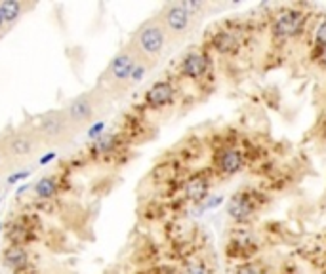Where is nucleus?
<instances>
[{"label":"nucleus","instance_id":"f257e3e1","mask_svg":"<svg viewBox=\"0 0 326 274\" xmlns=\"http://www.w3.org/2000/svg\"><path fill=\"white\" fill-rule=\"evenodd\" d=\"M305 29V15L298 10H284L279 15H275L271 33L275 40H290L300 36Z\"/></svg>","mask_w":326,"mask_h":274},{"label":"nucleus","instance_id":"f03ea898","mask_svg":"<svg viewBox=\"0 0 326 274\" xmlns=\"http://www.w3.org/2000/svg\"><path fill=\"white\" fill-rule=\"evenodd\" d=\"M227 215L237 223H248L256 215V202L250 193H237L227 202Z\"/></svg>","mask_w":326,"mask_h":274},{"label":"nucleus","instance_id":"7ed1b4c3","mask_svg":"<svg viewBox=\"0 0 326 274\" xmlns=\"http://www.w3.org/2000/svg\"><path fill=\"white\" fill-rule=\"evenodd\" d=\"M164 40H166V33L164 29L157 25V23H149L141 29L138 34V46L143 54L147 55H157L162 52L164 48Z\"/></svg>","mask_w":326,"mask_h":274},{"label":"nucleus","instance_id":"20e7f679","mask_svg":"<svg viewBox=\"0 0 326 274\" xmlns=\"http://www.w3.org/2000/svg\"><path fill=\"white\" fill-rule=\"evenodd\" d=\"M191 17L193 15L187 12L181 4H170L164 12V21H166L168 31L176 36H181L189 31V25H191Z\"/></svg>","mask_w":326,"mask_h":274},{"label":"nucleus","instance_id":"39448f33","mask_svg":"<svg viewBox=\"0 0 326 274\" xmlns=\"http://www.w3.org/2000/svg\"><path fill=\"white\" fill-rule=\"evenodd\" d=\"M181 74L191 78V80H200L204 78L210 71V59L200 52H191L181 61Z\"/></svg>","mask_w":326,"mask_h":274},{"label":"nucleus","instance_id":"423d86ee","mask_svg":"<svg viewBox=\"0 0 326 274\" xmlns=\"http://www.w3.org/2000/svg\"><path fill=\"white\" fill-rule=\"evenodd\" d=\"M256 249H258V242L252 238V234L246 230H239L233 236V240L229 242L227 254L235 259H250L256 254Z\"/></svg>","mask_w":326,"mask_h":274},{"label":"nucleus","instance_id":"0eeeda50","mask_svg":"<svg viewBox=\"0 0 326 274\" xmlns=\"http://www.w3.org/2000/svg\"><path fill=\"white\" fill-rule=\"evenodd\" d=\"M212 46L218 54H235L242 46V33L239 29H223L212 36Z\"/></svg>","mask_w":326,"mask_h":274},{"label":"nucleus","instance_id":"6e6552de","mask_svg":"<svg viewBox=\"0 0 326 274\" xmlns=\"http://www.w3.org/2000/svg\"><path fill=\"white\" fill-rule=\"evenodd\" d=\"M216 164H218V170L223 175H235L239 174L240 170H242V166H244V154L240 153L239 149L227 147L218 154Z\"/></svg>","mask_w":326,"mask_h":274},{"label":"nucleus","instance_id":"1a4fd4ad","mask_svg":"<svg viewBox=\"0 0 326 274\" xmlns=\"http://www.w3.org/2000/svg\"><path fill=\"white\" fill-rule=\"evenodd\" d=\"M174 95H176V90L170 82H157L151 86V90L147 92V105L153 109L164 107L168 103L174 101Z\"/></svg>","mask_w":326,"mask_h":274},{"label":"nucleus","instance_id":"9d476101","mask_svg":"<svg viewBox=\"0 0 326 274\" xmlns=\"http://www.w3.org/2000/svg\"><path fill=\"white\" fill-rule=\"evenodd\" d=\"M208 191H210V183L208 177L202 174L193 175L191 179L185 183V196L195 204H202L208 198Z\"/></svg>","mask_w":326,"mask_h":274},{"label":"nucleus","instance_id":"9b49d317","mask_svg":"<svg viewBox=\"0 0 326 274\" xmlns=\"http://www.w3.org/2000/svg\"><path fill=\"white\" fill-rule=\"evenodd\" d=\"M133 67H136V63H133L132 55L120 54L119 57L113 61V65H111V71H113L114 78H119V80H124V78H128V76H132Z\"/></svg>","mask_w":326,"mask_h":274},{"label":"nucleus","instance_id":"f8f14e48","mask_svg":"<svg viewBox=\"0 0 326 274\" xmlns=\"http://www.w3.org/2000/svg\"><path fill=\"white\" fill-rule=\"evenodd\" d=\"M90 114H92V107H90V103L84 97L76 99L71 105V116H73L74 120H86Z\"/></svg>","mask_w":326,"mask_h":274},{"label":"nucleus","instance_id":"ddd939ff","mask_svg":"<svg viewBox=\"0 0 326 274\" xmlns=\"http://www.w3.org/2000/svg\"><path fill=\"white\" fill-rule=\"evenodd\" d=\"M2 14H4V19L6 21H13L17 15H20V4L15 2V0H6V2H2Z\"/></svg>","mask_w":326,"mask_h":274},{"label":"nucleus","instance_id":"4468645a","mask_svg":"<svg viewBox=\"0 0 326 274\" xmlns=\"http://www.w3.org/2000/svg\"><path fill=\"white\" fill-rule=\"evenodd\" d=\"M6 259L10 265H13V267H21V265H25L27 261V255L23 249H20V247H13V249H10L6 255Z\"/></svg>","mask_w":326,"mask_h":274},{"label":"nucleus","instance_id":"2eb2a0df","mask_svg":"<svg viewBox=\"0 0 326 274\" xmlns=\"http://www.w3.org/2000/svg\"><path fill=\"white\" fill-rule=\"evenodd\" d=\"M36 193L42 196V198H50L53 193H55V183L52 179H40L39 185H36Z\"/></svg>","mask_w":326,"mask_h":274},{"label":"nucleus","instance_id":"dca6fc26","mask_svg":"<svg viewBox=\"0 0 326 274\" xmlns=\"http://www.w3.org/2000/svg\"><path fill=\"white\" fill-rule=\"evenodd\" d=\"M225 202V198L223 196H208L206 200L202 202V204H199V212H208V209H216V207H220L221 204Z\"/></svg>","mask_w":326,"mask_h":274},{"label":"nucleus","instance_id":"f3484780","mask_svg":"<svg viewBox=\"0 0 326 274\" xmlns=\"http://www.w3.org/2000/svg\"><path fill=\"white\" fill-rule=\"evenodd\" d=\"M315 46L317 52H320L322 48H326V19H322L317 27V34H315Z\"/></svg>","mask_w":326,"mask_h":274},{"label":"nucleus","instance_id":"a211bd4d","mask_svg":"<svg viewBox=\"0 0 326 274\" xmlns=\"http://www.w3.org/2000/svg\"><path fill=\"white\" fill-rule=\"evenodd\" d=\"M181 6L185 8L191 15H195V14H199V12H202V10L206 8V4H204V2H195V0H183Z\"/></svg>","mask_w":326,"mask_h":274},{"label":"nucleus","instance_id":"6ab92c4d","mask_svg":"<svg viewBox=\"0 0 326 274\" xmlns=\"http://www.w3.org/2000/svg\"><path fill=\"white\" fill-rule=\"evenodd\" d=\"M235 274H261V270H260V267L254 265V263H242V265L237 267Z\"/></svg>","mask_w":326,"mask_h":274},{"label":"nucleus","instance_id":"aec40b11","mask_svg":"<svg viewBox=\"0 0 326 274\" xmlns=\"http://www.w3.org/2000/svg\"><path fill=\"white\" fill-rule=\"evenodd\" d=\"M185 274H210V272H208V268L204 263L197 261V263H191V265L185 268Z\"/></svg>","mask_w":326,"mask_h":274},{"label":"nucleus","instance_id":"412c9836","mask_svg":"<svg viewBox=\"0 0 326 274\" xmlns=\"http://www.w3.org/2000/svg\"><path fill=\"white\" fill-rule=\"evenodd\" d=\"M13 151H15V153H20V154L29 153V143L23 141V139H17L15 143H13Z\"/></svg>","mask_w":326,"mask_h":274},{"label":"nucleus","instance_id":"4be33fe9","mask_svg":"<svg viewBox=\"0 0 326 274\" xmlns=\"http://www.w3.org/2000/svg\"><path fill=\"white\" fill-rule=\"evenodd\" d=\"M113 143H114V137L113 135H103V137H101L100 139V149L101 151H109V149L113 147Z\"/></svg>","mask_w":326,"mask_h":274},{"label":"nucleus","instance_id":"5701e85b","mask_svg":"<svg viewBox=\"0 0 326 274\" xmlns=\"http://www.w3.org/2000/svg\"><path fill=\"white\" fill-rule=\"evenodd\" d=\"M143 74H145V67H143V65H136L133 71H132V80L133 82L141 80V78H143Z\"/></svg>","mask_w":326,"mask_h":274},{"label":"nucleus","instance_id":"b1692460","mask_svg":"<svg viewBox=\"0 0 326 274\" xmlns=\"http://www.w3.org/2000/svg\"><path fill=\"white\" fill-rule=\"evenodd\" d=\"M103 128H105V124H103V122H98V124H93V126L90 128L88 135H90V137H98V135L101 134V130H103Z\"/></svg>","mask_w":326,"mask_h":274},{"label":"nucleus","instance_id":"393cba45","mask_svg":"<svg viewBox=\"0 0 326 274\" xmlns=\"http://www.w3.org/2000/svg\"><path fill=\"white\" fill-rule=\"evenodd\" d=\"M29 177V172H21V174H15V175H10L8 177V183H15V181H20V179H27Z\"/></svg>","mask_w":326,"mask_h":274},{"label":"nucleus","instance_id":"a878e982","mask_svg":"<svg viewBox=\"0 0 326 274\" xmlns=\"http://www.w3.org/2000/svg\"><path fill=\"white\" fill-rule=\"evenodd\" d=\"M53 156H55V154H53V153L46 154V156H42V158H40V164H48V162H50V160H53Z\"/></svg>","mask_w":326,"mask_h":274},{"label":"nucleus","instance_id":"bb28decb","mask_svg":"<svg viewBox=\"0 0 326 274\" xmlns=\"http://www.w3.org/2000/svg\"><path fill=\"white\" fill-rule=\"evenodd\" d=\"M319 55H320V61H324V65H326V48H322V50H320Z\"/></svg>","mask_w":326,"mask_h":274},{"label":"nucleus","instance_id":"cd10ccee","mask_svg":"<svg viewBox=\"0 0 326 274\" xmlns=\"http://www.w3.org/2000/svg\"><path fill=\"white\" fill-rule=\"evenodd\" d=\"M2 23H4V14H2V10H0V27H2Z\"/></svg>","mask_w":326,"mask_h":274},{"label":"nucleus","instance_id":"c85d7f7f","mask_svg":"<svg viewBox=\"0 0 326 274\" xmlns=\"http://www.w3.org/2000/svg\"><path fill=\"white\" fill-rule=\"evenodd\" d=\"M0 228H2V225H0Z\"/></svg>","mask_w":326,"mask_h":274}]
</instances>
